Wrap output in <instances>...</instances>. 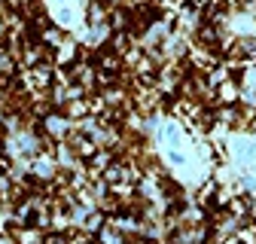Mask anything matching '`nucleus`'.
<instances>
[{
    "instance_id": "obj_1",
    "label": "nucleus",
    "mask_w": 256,
    "mask_h": 244,
    "mask_svg": "<svg viewBox=\"0 0 256 244\" xmlns=\"http://www.w3.org/2000/svg\"><path fill=\"white\" fill-rule=\"evenodd\" d=\"M220 101H222V104H235V101H238V82H235V80H229V82L220 86Z\"/></svg>"
}]
</instances>
